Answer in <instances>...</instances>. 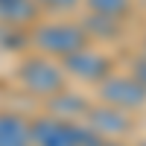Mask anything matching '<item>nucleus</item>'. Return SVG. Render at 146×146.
<instances>
[{"label": "nucleus", "instance_id": "7ed1b4c3", "mask_svg": "<svg viewBox=\"0 0 146 146\" xmlns=\"http://www.w3.org/2000/svg\"><path fill=\"white\" fill-rule=\"evenodd\" d=\"M100 94L108 105L123 108V111H137L146 102V88L135 76H105Z\"/></svg>", "mask_w": 146, "mask_h": 146}, {"label": "nucleus", "instance_id": "1a4fd4ad", "mask_svg": "<svg viewBox=\"0 0 146 146\" xmlns=\"http://www.w3.org/2000/svg\"><path fill=\"white\" fill-rule=\"evenodd\" d=\"M35 15V0H0V21L23 23Z\"/></svg>", "mask_w": 146, "mask_h": 146}, {"label": "nucleus", "instance_id": "6e6552de", "mask_svg": "<svg viewBox=\"0 0 146 146\" xmlns=\"http://www.w3.org/2000/svg\"><path fill=\"white\" fill-rule=\"evenodd\" d=\"M88 102L82 100L79 94H70V91H58L50 96V114L53 117H62V120H70V123H76V120L82 117L85 120V111H88Z\"/></svg>", "mask_w": 146, "mask_h": 146}, {"label": "nucleus", "instance_id": "4468645a", "mask_svg": "<svg viewBox=\"0 0 146 146\" xmlns=\"http://www.w3.org/2000/svg\"><path fill=\"white\" fill-rule=\"evenodd\" d=\"M102 146H123V143H117V140H105Z\"/></svg>", "mask_w": 146, "mask_h": 146}, {"label": "nucleus", "instance_id": "ddd939ff", "mask_svg": "<svg viewBox=\"0 0 146 146\" xmlns=\"http://www.w3.org/2000/svg\"><path fill=\"white\" fill-rule=\"evenodd\" d=\"M38 3L50 6V9H70V6H76L79 0H38Z\"/></svg>", "mask_w": 146, "mask_h": 146}, {"label": "nucleus", "instance_id": "423d86ee", "mask_svg": "<svg viewBox=\"0 0 146 146\" xmlns=\"http://www.w3.org/2000/svg\"><path fill=\"white\" fill-rule=\"evenodd\" d=\"M64 70L76 79H85V82H102L108 76V58L82 47V50L64 56Z\"/></svg>", "mask_w": 146, "mask_h": 146}, {"label": "nucleus", "instance_id": "20e7f679", "mask_svg": "<svg viewBox=\"0 0 146 146\" xmlns=\"http://www.w3.org/2000/svg\"><path fill=\"white\" fill-rule=\"evenodd\" d=\"M29 129H32V146H79L76 123H70V120L50 114L29 123Z\"/></svg>", "mask_w": 146, "mask_h": 146}, {"label": "nucleus", "instance_id": "9d476101", "mask_svg": "<svg viewBox=\"0 0 146 146\" xmlns=\"http://www.w3.org/2000/svg\"><path fill=\"white\" fill-rule=\"evenodd\" d=\"M88 6L94 15H105V18H123L131 0H88Z\"/></svg>", "mask_w": 146, "mask_h": 146}, {"label": "nucleus", "instance_id": "39448f33", "mask_svg": "<svg viewBox=\"0 0 146 146\" xmlns=\"http://www.w3.org/2000/svg\"><path fill=\"white\" fill-rule=\"evenodd\" d=\"M85 123H88L96 135H102L105 140H114L120 135H126L131 129V117L123 108H114V105H96V108H88L85 111Z\"/></svg>", "mask_w": 146, "mask_h": 146}, {"label": "nucleus", "instance_id": "f257e3e1", "mask_svg": "<svg viewBox=\"0 0 146 146\" xmlns=\"http://www.w3.org/2000/svg\"><path fill=\"white\" fill-rule=\"evenodd\" d=\"M18 76L23 82V88L29 94H38V96H53L64 88V67H58L47 58H29L23 62Z\"/></svg>", "mask_w": 146, "mask_h": 146}, {"label": "nucleus", "instance_id": "f03ea898", "mask_svg": "<svg viewBox=\"0 0 146 146\" xmlns=\"http://www.w3.org/2000/svg\"><path fill=\"white\" fill-rule=\"evenodd\" d=\"M88 41V35H85L82 27H73V23H47L35 32V44L41 47V50L53 53V56H70L85 47Z\"/></svg>", "mask_w": 146, "mask_h": 146}, {"label": "nucleus", "instance_id": "f8f14e48", "mask_svg": "<svg viewBox=\"0 0 146 146\" xmlns=\"http://www.w3.org/2000/svg\"><path fill=\"white\" fill-rule=\"evenodd\" d=\"M131 76H135L143 88H146V58H137V62H135V67H131Z\"/></svg>", "mask_w": 146, "mask_h": 146}, {"label": "nucleus", "instance_id": "2eb2a0df", "mask_svg": "<svg viewBox=\"0 0 146 146\" xmlns=\"http://www.w3.org/2000/svg\"><path fill=\"white\" fill-rule=\"evenodd\" d=\"M140 146H146V140H143V143H140Z\"/></svg>", "mask_w": 146, "mask_h": 146}, {"label": "nucleus", "instance_id": "9b49d317", "mask_svg": "<svg viewBox=\"0 0 146 146\" xmlns=\"http://www.w3.org/2000/svg\"><path fill=\"white\" fill-rule=\"evenodd\" d=\"M117 21L120 18H105V15H94L88 21V29L94 32V38H111L117 32Z\"/></svg>", "mask_w": 146, "mask_h": 146}, {"label": "nucleus", "instance_id": "0eeeda50", "mask_svg": "<svg viewBox=\"0 0 146 146\" xmlns=\"http://www.w3.org/2000/svg\"><path fill=\"white\" fill-rule=\"evenodd\" d=\"M0 146H32V129L18 114H0Z\"/></svg>", "mask_w": 146, "mask_h": 146}]
</instances>
